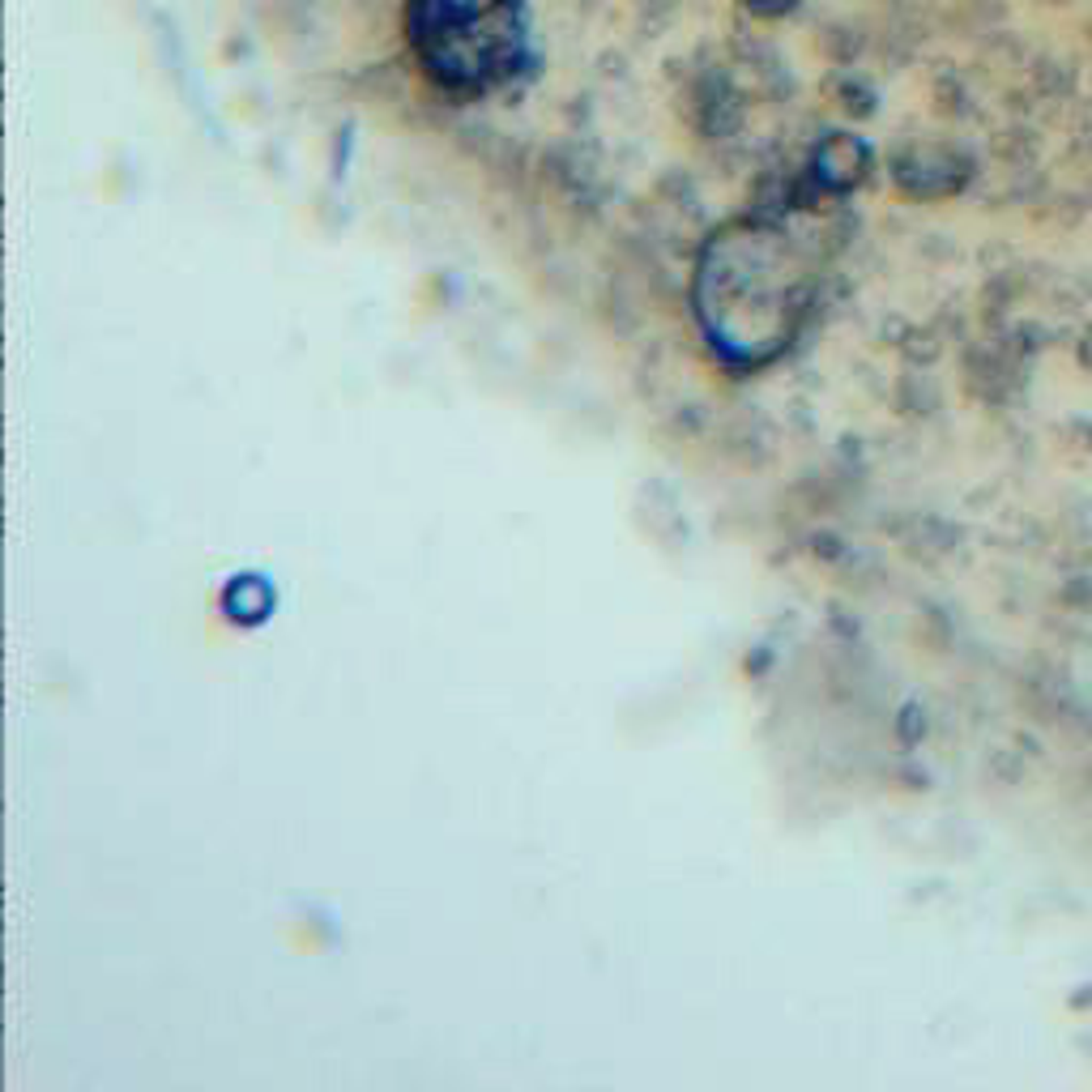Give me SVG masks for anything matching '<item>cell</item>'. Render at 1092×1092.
Segmentation results:
<instances>
[{"instance_id": "6da1fadb", "label": "cell", "mask_w": 1092, "mask_h": 1092, "mask_svg": "<svg viewBox=\"0 0 1092 1092\" xmlns=\"http://www.w3.org/2000/svg\"><path fill=\"white\" fill-rule=\"evenodd\" d=\"M811 201H790L777 214L730 227L713 239L700 269L705 316L726 346L760 359L790 337L803 316V295L819 265V235L811 231Z\"/></svg>"}, {"instance_id": "7a4b0ae2", "label": "cell", "mask_w": 1092, "mask_h": 1092, "mask_svg": "<svg viewBox=\"0 0 1092 1092\" xmlns=\"http://www.w3.org/2000/svg\"><path fill=\"white\" fill-rule=\"evenodd\" d=\"M414 60L448 94H486L530 60L521 0H406Z\"/></svg>"}]
</instances>
